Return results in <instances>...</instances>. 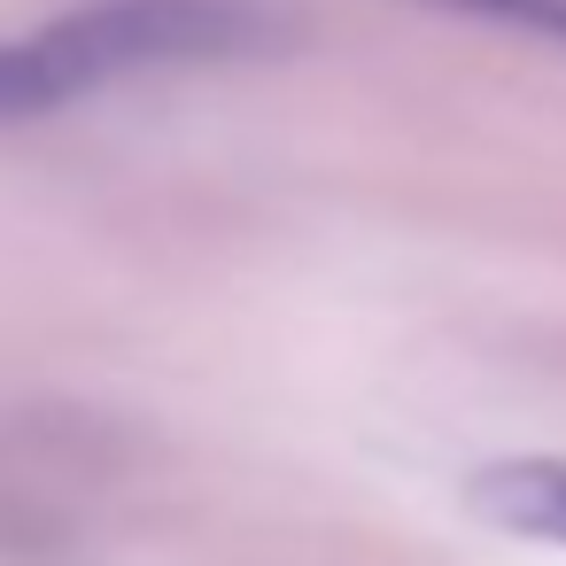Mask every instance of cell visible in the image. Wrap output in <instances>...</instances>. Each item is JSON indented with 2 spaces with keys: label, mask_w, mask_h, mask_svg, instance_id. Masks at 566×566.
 <instances>
[{
  "label": "cell",
  "mask_w": 566,
  "mask_h": 566,
  "mask_svg": "<svg viewBox=\"0 0 566 566\" xmlns=\"http://www.w3.org/2000/svg\"><path fill=\"white\" fill-rule=\"evenodd\" d=\"M419 9H458V17H489L512 32H543L566 48V0H419Z\"/></svg>",
  "instance_id": "3957f363"
},
{
  "label": "cell",
  "mask_w": 566,
  "mask_h": 566,
  "mask_svg": "<svg viewBox=\"0 0 566 566\" xmlns=\"http://www.w3.org/2000/svg\"><path fill=\"white\" fill-rule=\"evenodd\" d=\"M465 496L504 535L566 543V458H496L489 473H473Z\"/></svg>",
  "instance_id": "7a4b0ae2"
},
{
  "label": "cell",
  "mask_w": 566,
  "mask_h": 566,
  "mask_svg": "<svg viewBox=\"0 0 566 566\" xmlns=\"http://www.w3.org/2000/svg\"><path fill=\"white\" fill-rule=\"evenodd\" d=\"M272 40V17L249 0H94L24 40H0V125L48 117L63 102H86L102 86L226 63Z\"/></svg>",
  "instance_id": "6da1fadb"
}]
</instances>
